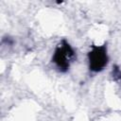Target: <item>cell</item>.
<instances>
[{
    "mask_svg": "<svg viewBox=\"0 0 121 121\" xmlns=\"http://www.w3.org/2000/svg\"><path fill=\"white\" fill-rule=\"evenodd\" d=\"M77 59V55L70 43L65 40H61L52 56V61L55 63L60 72L65 73L69 70L71 63Z\"/></svg>",
    "mask_w": 121,
    "mask_h": 121,
    "instance_id": "obj_1",
    "label": "cell"
},
{
    "mask_svg": "<svg viewBox=\"0 0 121 121\" xmlns=\"http://www.w3.org/2000/svg\"><path fill=\"white\" fill-rule=\"evenodd\" d=\"M89 69L92 72L97 73L102 71L108 64L109 56L107 53V43L102 45H92V49L88 52Z\"/></svg>",
    "mask_w": 121,
    "mask_h": 121,
    "instance_id": "obj_2",
    "label": "cell"
},
{
    "mask_svg": "<svg viewBox=\"0 0 121 121\" xmlns=\"http://www.w3.org/2000/svg\"><path fill=\"white\" fill-rule=\"evenodd\" d=\"M112 78H113V79L121 80V71L117 65H114L112 68Z\"/></svg>",
    "mask_w": 121,
    "mask_h": 121,
    "instance_id": "obj_3",
    "label": "cell"
}]
</instances>
